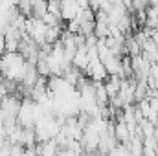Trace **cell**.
<instances>
[{
    "mask_svg": "<svg viewBox=\"0 0 158 156\" xmlns=\"http://www.w3.org/2000/svg\"><path fill=\"white\" fill-rule=\"evenodd\" d=\"M6 145H7V136H6L4 127H0V149H4Z\"/></svg>",
    "mask_w": 158,
    "mask_h": 156,
    "instance_id": "cell-10",
    "label": "cell"
},
{
    "mask_svg": "<svg viewBox=\"0 0 158 156\" xmlns=\"http://www.w3.org/2000/svg\"><path fill=\"white\" fill-rule=\"evenodd\" d=\"M26 70H28V61L20 51H6L0 57V74L4 76V79L20 84Z\"/></svg>",
    "mask_w": 158,
    "mask_h": 156,
    "instance_id": "cell-1",
    "label": "cell"
},
{
    "mask_svg": "<svg viewBox=\"0 0 158 156\" xmlns=\"http://www.w3.org/2000/svg\"><path fill=\"white\" fill-rule=\"evenodd\" d=\"M79 7L76 0H59V17L63 22H68L72 18H76L79 13Z\"/></svg>",
    "mask_w": 158,
    "mask_h": 156,
    "instance_id": "cell-5",
    "label": "cell"
},
{
    "mask_svg": "<svg viewBox=\"0 0 158 156\" xmlns=\"http://www.w3.org/2000/svg\"><path fill=\"white\" fill-rule=\"evenodd\" d=\"M112 134H114L116 142L121 143V145H129V142H131L132 136H134L123 121H116V123H112Z\"/></svg>",
    "mask_w": 158,
    "mask_h": 156,
    "instance_id": "cell-7",
    "label": "cell"
},
{
    "mask_svg": "<svg viewBox=\"0 0 158 156\" xmlns=\"http://www.w3.org/2000/svg\"><path fill=\"white\" fill-rule=\"evenodd\" d=\"M151 39H153V42L156 44V48H158V30H155V31H153V35H151Z\"/></svg>",
    "mask_w": 158,
    "mask_h": 156,
    "instance_id": "cell-11",
    "label": "cell"
},
{
    "mask_svg": "<svg viewBox=\"0 0 158 156\" xmlns=\"http://www.w3.org/2000/svg\"><path fill=\"white\" fill-rule=\"evenodd\" d=\"M88 61H90L88 50H86L85 46H79L77 50H76V53H74V57H72V66L77 68L81 74H85L86 68H88Z\"/></svg>",
    "mask_w": 158,
    "mask_h": 156,
    "instance_id": "cell-8",
    "label": "cell"
},
{
    "mask_svg": "<svg viewBox=\"0 0 158 156\" xmlns=\"http://www.w3.org/2000/svg\"><path fill=\"white\" fill-rule=\"evenodd\" d=\"M107 156H132V154H131V151H129V147H127V145L118 143V145H116V147H114V149H112Z\"/></svg>",
    "mask_w": 158,
    "mask_h": 156,
    "instance_id": "cell-9",
    "label": "cell"
},
{
    "mask_svg": "<svg viewBox=\"0 0 158 156\" xmlns=\"http://www.w3.org/2000/svg\"><path fill=\"white\" fill-rule=\"evenodd\" d=\"M156 156H158V147H156Z\"/></svg>",
    "mask_w": 158,
    "mask_h": 156,
    "instance_id": "cell-12",
    "label": "cell"
},
{
    "mask_svg": "<svg viewBox=\"0 0 158 156\" xmlns=\"http://www.w3.org/2000/svg\"><path fill=\"white\" fill-rule=\"evenodd\" d=\"M42 116H46V114L42 112V109L33 99H30V97H22L20 99V107H19V112H17V125L19 127L33 129V125Z\"/></svg>",
    "mask_w": 158,
    "mask_h": 156,
    "instance_id": "cell-2",
    "label": "cell"
},
{
    "mask_svg": "<svg viewBox=\"0 0 158 156\" xmlns=\"http://www.w3.org/2000/svg\"><path fill=\"white\" fill-rule=\"evenodd\" d=\"M116 145H118V142H116V138H114V134H112V127H110L109 130H105V132L101 134L99 143H98V153L103 154V156H107Z\"/></svg>",
    "mask_w": 158,
    "mask_h": 156,
    "instance_id": "cell-6",
    "label": "cell"
},
{
    "mask_svg": "<svg viewBox=\"0 0 158 156\" xmlns=\"http://www.w3.org/2000/svg\"><path fill=\"white\" fill-rule=\"evenodd\" d=\"M59 130H61V123H59V119L53 116V114L42 116L33 125V132H35L37 143H44V142L55 140V136L59 134Z\"/></svg>",
    "mask_w": 158,
    "mask_h": 156,
    "instance_id": "cell-3",
    "label": "cell"
},
{
    "mask_svg": "<svg viewBox=\"0 0 158 156\" xmlns=\"http://www.w3.org/2000/svg\"><path fill=\"white\" fill-rule=\"evenodd\" d=\"M46 28L48 26L40 18H37V17H28L26 18V28H24V35L30 40H33L40 48V46L46 44V40H44V37H46Z\"/></svg>",
    "mask_w": 158,
    "mask_h": 156,
    "instance_id": "cell-4",
    "label": "cell"
}]
</instances>
